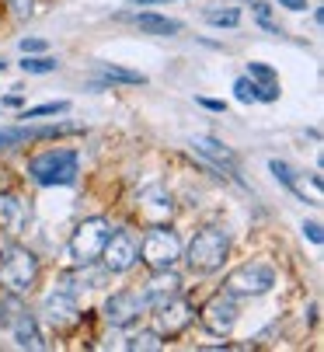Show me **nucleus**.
I'll return each instance as SVG.
<instances>
[{
  "instance_id": "1",
  "label": "nucleus",
  "mask_w": 324,
  "mask_h": 352,
  "mask_svg": "<svg viewBox=\"0 0 324 352\" xmlns=\"http://www.w3.org/2000/svg\"><path fill=\"white\" fill-rule=\"evenodd\" d=\"M230 255V237L227 230L220 227H206L199 230L192 241H188V251H185V262L192 272H216Z\"/></svg>"
},
{
  "instance_id": "2",
  "label": "nucleus",
  "mask_w": 324,
  "mask_h": 352,
  "mask_svg": "<svg viewBox=\"0 0 324 352\" xmlns=\"http://www.w3.org/2000/svg\"><path fill=\"white\" fill-rule=\"evenodd\" d=\"M39 279V258L21 244L0 248V286L8 293H28Z\"/></svg>"
},
{
  "instance_id": "3",
  "label": "nucleus",
  "mask_w": 324,
  "mask_h": 352,
  "mask_svg": "<svg viewBox=\"0 0 324 352\" xmlns=\"http://www.w3.org/2000/svg\"><path fill=\"white\" fill-rule=\"evenodd\" d=\"M35 185H74L77 182V150H45L28 164Z\"/></svg>"
},
{
  "instance_id": "4",
  "label": "nucleus",
  "mask_w": 324,
  "mask_h": 352,
  "mask_svg": "<svg viewBox=\"0 0 324 352\" xmlns=\"http://www.w3.org/2000/svg\"><path fill=\"white\" fill-rule=\"evenodd\" d=\"M182 258V237L171 227H150L140 241V262H147L153 272L157 269H175V262Z\"/></svg>"
},
{
  "instance_id": "5",
  "label": "nucleus",
  "mask_w": 324,
  "mask_h": 352,
  "mask_svg": "<svg viewBox=\"0 0 324 352\" xmlns=\"http://www.w3.org/2000/svg\"><path fill=\"white\" fill-rule=\"evenodd\" d=\"M116 234V227L108 223L105 217H91L84 223H77V230L70 234V255L74 262H98L101 258V248L108 244V237Z\"/></svg>"
},
{
  "instance_id": "6",
  "label": "nucleus",
  "mask_w": 324,
  "mask_h": 352,
  "mask_svg": "<svg viewBox=\"0 0 324 352\" xmlns=\"http://www.w3.org/2000/svg\"><path fill=\"white\" fill-rule=\"evenodd\" d=\"M276 286V269L265 265V262H248L241 269H234L224 279V289L230 296H261Z\"/></svg>"
},
{
  "instance_id": "7",
  "label": "nucleus",
  "mask_w": 324,
  "mask_h": 352,
  "mask_svg": "<svg viewBox=\"0 0 324 352\" xmlns=\"http://www.w3.org/2000/svg\"><path fill=\"white\" fill-rule=\"evenodd\" d=\"M192 321H195V307L188 304L182 293L153 307V331H157L160 338H178Z\"/></svg>"
},
{
  "instance_id": "8",
  "label": "nucleus",
  "mask_w": 324,
  "mask_h": 352,
  "mask_svg": "<svg viewBox=\"0 0 324 352\" xmlns=\"http://www.w3.org/2000/svg\"><path fill=\"white\" fill-rule=\"evenodd\" d=\"M237 314H241V311H237V296H230V293L224 289V293L209 296L206 304H202L199 321H202V328L213 331V335H230L234 324H237Z\"/></svg>"
},
{
  "instance_id": "9",
  "label": "nucleus",
  "mask_w": 324,
  "mask_h": 352,
  "mask_svg": "<svg viewBox=\"0 0 324 352\" xmlns=\"http://www.w3.org/2000/svg\"><path fill=\"white\" fill-rule=\"evenodd\" d=\"M42 321L56 331H70L77 321H80V311H77V300L70 289H52L45 300H42Z\"/></svg>"
},
{
  "instance_id": "10",
  "label": "nucleus",
  "mask_w": 324,
  "mask_h": 352,
  "mask_svg": "<svg viewBox=\"0 0 324 352\" xmlns=\"http://www.w3.org/2000/svg\"><path fill=\"white\" fill-rule=\"evenodd\" d=\"M136 262H140V244L126 230L112 234V237H108V244L101 248V265L108 272H129Z\"/></svg>"
},
{
  "instance_id": "11",
  "label": "nucleus",
  "mask_w": 324,
  "mask_h": 352,
  "mask_svg": "<svg viewBox=\"0 0 324 352\" xmlns=\"http://www.w3.org/2000/svg\"><path fill=\"white\" fill-rule=\"evenodd\" d=\"M147 311V300L143 293H133V289H122L116 296H108L105 300V321L112 324V328H129L133 321H140V314Z\"/></svg>"
},
{
  "instance_id": "12",
  "label": "nucleus",
  "mask_w": 324,
  "mask_h": 352,
  "mask_svg": "<svg viewBox=\"0 0 324 352\" xmlns=\"http://www.w3.org/2000/svg\"><path fill=\"white\" fill-rule=\"evenodd\" d=\"M192 150L199 157H206L216 171H227L234 182H241V164H237V154L230 146H224L216 136H192Z\"/></svg>"
},
{
  "instance_id": "13",
  "label": "nucleus",
  "mask_w": 324,
  "mask_h": 352,
  "mask_svg": "<svg viewBox=\"0 0 324 352\" xmlns=\"http://www.w3.org/2000/svg\"><path fill=\"white\" fill-rule=\"evenodd\" d=\"M268 171H272L290 192H296L303 203H310V206H321V178L314 175V178H307V175H300L296 168H290L286 161H268Z\"/></svg>"
},
{
  "instance_id": "14",
  "label": "nucleus",
  "mask_w": 324,
  "mask_h": 352,
  "mask_svg": "<svg viewBox=\"0 0 324 352\" xmlns=\"http://www.w3.org/2000/svg\"><path fill=\"white\" fill-rule=\"evenodd\" d=\"M140 217L150 223V227H160V223H168L171 213H175V203H171V195L160 188V185H150L147 192H140Z\"/></svg>"
},
{
  "instance_id": "15",
  "label": "nucleus",
  "mask_w": 324,
  "mask_h": 352,
  "mask_svg": "<svg viewBox=\"0 0 324 352\" xmlns=\"http://www.w3.org/2000/svg\"><path fill=\"white\" fill-rule=\"evenodd\" d=\"M28 220H32V210H28V203L21 195L0 192V230L14 237V234H21L28 227Z\"/></svg>"
},
{
  "instance_id": "16",
  "label": "nucleus",
  "mask_w": 324,
  "mask_h": 352,
  "mask_svg": "<svg viewBox=\"0 0 324 352\" xmlns=\"http://www.w3.org/2000/svg\"><path fill=\"white\" fill-rule=\"evenodd\" d=\"M178 293H182V279L175 276V269H157L153 279L143 289V300H147V307H157V304H164V300H171Z\"/></svg>"
},
{
  "instance_id": "17",
  "label": "nucleus",
  "mask_w": 324,
  "mask_h": 352,
  "mask_svg": "<svg viewBox=\"0 0 324 352\" xmlns=\"http://www.w3.org/2000/svg\"><path fill=\"white\" fill-rule=\"evenodd\" d=\"M11 331H14V342H18L21 349H45V338H42L35 318H32L28 311H21V307H18L14 318H11Z\"/></svg>"
},
{
  "instance_id": "18",
  "label": "nucleus",
  "mask_w": 324,
  "mask_h": 352,
  "mask_svg": "<svg viewBox=\"0 0 324 352\" xmlns=\"http://www.w3.org/2000/svg\"><path fill=\"white\" fill-rule=\"evenodd\" d=\"M108 276H112V272H108L105 265H94V262H80V269L67 279V289L74 293L77 286H87V289H101L105 283H108Z\"/></svg>"
},
{
  "instance_id": "19",
  "label": "nucleus",
  "mask_w": 324,
  "mask_h": 352,
  "mask_svg": "<svg viewBox=\"0 0 324 352\" xmlns=\"http://www.w3.org/2000/svg\"><path fill=\"white\" fill-rule=\"evenodd\" d=\"M129 21H133L140 32H147V35H178V32H182V21L164 18V14H133Z\"/></svg>"
},
{
  "instance_id": "20",
  "label": "nucleus",
  "mask_w": 324,
  "mask_h": 352,
  "mask_svg": "<svg viewBox=\"0 0 324 352\" xmlns=\"http://www.w3.org/2000/svg\"><path fill=\"white\" fill-rule=\"evenodd\" d=\"M98 74H101V84H147L143 74L126 70V67H112V63H98Z\"/></svg>"
},
{
  "instance_id": "21",
  "label": "nucleus",
  "mask_w": 324,
  "mask_h": 352,
  "mask_svg": "<svg viewBox=\"0 0 324 352\" xmlns=\"http://www.w3.org/2000/svg\"><path fill=\"white\" fill-rule=\"evenodd\" d=\"M126 349L129 352H160V349H164V338H160L157 331H140V335L126 338Z\"/></svg>"
},
{
  "instance_id": "22",
  "label": "nucleus",
  "mask_w": 324,
  "mask_h": 352,
  "mask_svg": "<svg viewBox=\"0 0 324 352\" xmlns=\"http://www.w3.org/2000/svg\"><path fill=\"white\" fill-rule=\"evenodd\" d=\"M60 63L52 60V56H32V53H25V60H21V70L25 74H52Z\"/></svg>"
},
{
  "instance_id": "23",
  "label": "nucleus",
  "mask_w": 324,
  "mask_h": 352,
  "mask_svg": "<svg viewBox=\"0 0 324 352\" xmlns=\"http://www.w3.org/2000/svg\"><path fill=\"white\" fill-rule=\"evenodd\" d=\"M206 21L216 25V28H234V25H241V11H237V8H227V11H206Z\"/></svg>"
},
{
  "instance_id": "24",
  "label": "nucleus",
  "mask_w": 324,
  "mask_h": 352,
  "mask_svg": "<svg viewBox=\"0 0 324 352\" xmlns=\"http://www.w3.org/2000/svg\"><path fill=\"white\" fill-rule=\"evenodd\" d=\"M67 109H70V102H45V105L25 109V112H21V119L28 122V119H39V116H63Z\"/></svg>"
},
{
  "instance_id": "25",
  "label": "nucleus",
  "mask_w": 324,
  "mask_h": 352,
  "mask_svg": "<svg viewBox=\"0 0 324 352\" xmlns=\"http://www.w3.org/2000/svg\"><path fill=\"white\" fill-rule=\"evenodd\" d=\"M234 91H237V102H255V94H258V84H255L251 77H241V80L234 84Z\"/></svg>"
},
{
  "instance_id": "26",
  "label": "nucleus",
  "mask_w": 324,
  "mask_h": 352,
  "mask_svg": "<svg viewBox=\"0 0 324 352\" xmlns=\"http://www.w3.org/2000/svg\"><path fill=\"white\" fill-rule=\"evenodd\" d=\"M248 77L268 84V80H276V70H272V67H265V63H251V67H248Z\"/></svg>"
},
{
  "instance_id": "27",
  "label": "nucleus",
  "mask_w": 324,
  "mask_h": 352,
  "mask_svg": "<svg viewBox=\"0 0 324 352\" xmlns=\"http://www.w3.org/2000/svg\"><path fill=\"white\" fill-rule=\"evenodd\" d=\"M255 102H279V87H276V80H268L265 87H258Z\"/></svg>"
},
{
  "instance_id": "28",
  "label": "nucleus",
  "mask_w": 324,
  "mask_h": 352,
  "mask_svg": "<svg viewBox=\"0 0 324 352\" xmlns=\"http://www.w3.org/2000/svg\"><path fill=\"white\" fill-rule=\"evenodd\" d=\"M45 38H21V53H45Z\"/></svg>"
},
{
  "instance_id": "29",
  "label": "nucleus",
  "mask_w": 324,
  "mask_h": 352,
  "mask_svg": "<svg viewBox=\"0 0 324 352\" xmlns=\"http://www.w3.org/2000/svg\"><path fill=\"white\" fill-rule=\"evenodd\" d=\"M303 237H310L314 244H324V234H321V223H317V220H310V223H303Z\"/></svg>"
},
{
  "instance_id": "30",
  "label": "nucleus",
  "mask_w": 324,
  "mask_h": 352,
  "mask_svg": "<svg viewBox=\"0 0 324 352\" xmlns=\"http://www.w3.org/2000/svg\"><path fill=\"white\" fill-rule=\"evenodd\" d=\"M199 105L209 109V112H227V105H224V102H216V98H199Z\"/></svg>"
},
{
  "instance_id": "31",
  "label": "nucleus",
  "mask_w": 324,
  "mask_h": 352,
  "mask_svg": "<svg viewBox=\"0 0 324 352\" xmlns=\"http://www.w3.org/2000/svg\"><path fill=\"white\" fill-rule=\"evenodd\" d=\"M251 8H255V14H258V21H268V14H272V8H268V4H265V0H255V4H251Z\"/></svg>"
},
{
  "instance_id": "32",
  "label": "nucleus",
  "mask_w": 324,
  "mask_h": 352,
  "mask_svg": "<svg viewBox=\"0 0 324 352\" xmlns=\"http://www.w3.org/2000/svg\"><path fill=\"white\" fill-rule=\"evenodd\" d=\"M283 8H290V11H303L307 8V0H279Z\"/></svg>"
},
{
  "instance_id": "33",
  "label": "nucleus",
  "mask_w": 324,
  "mask_h": 352,
  "mask_svg": "<svg viewBox=\"0 0 324 352\" xmlns=\"http://www.w3.org/2000/svg\"><path fill=\"white\" fill-rule=\"evenodd\" d=\"M8 4H14V8H18V14H25V4H28V0H8Z\"/></svg>"
},
{
  "instance_id": "34",
  "label": "nucleus",
  "mask_w": 324,
  "mask_h": 352,
  "mask_svg": "<svg viewBox=\"0 0 324 352\" xmlns=\"http://www.w3.org/2000/svg\"><path fill=\"white\" fill-rule=\"evenodd\" d=\"M133 4H140V8H147V4H164V0H133Z\"/></svg>"
},
{
  "instance_id": "35",
  "label": "nucleus",
  "mask_w": 324,
  "mask_h": 352,
  "mask_svg": "<svg viewBox=\"0 0 324 352\" xmlns=\"http://www.w3.org/2000/svg\"><path fill=\"white\" fill-rule=\"evenodd\" d=\"M4 67H8V63H4V60H0V70H4Z\"/></svg>"
}]
</instances>
